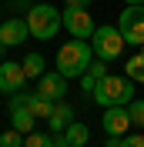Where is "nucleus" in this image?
<instances>
[{
  "instance_id": "1",
  "label": "nucleus",
  "mask_w": 144,
  "mask_h": 147,
  "mask_svg": "<svg viewBox=\"0 0 144 147\" xmlns=\"http://www.w3.org/2000/svg\"><path fill=\"white\" fill-rule=\"evenodd\" d=\"M90 60H94L90 40H67V44L57 50V57H54V70H57V74H64V77L71 80V77H81V74H87Z\"/></svg>"
},
{
  "instance_id": "2",
  "label": "nucleus",
  "mask_w": 144,
  "mask_h": 147,
  "mask_svg": "<svg viewBox=\"0 0 144 147\" xmlns=\"http://www.w3.org/2000/svg\"><path fill=\"white\" fill-rule=\"evenodd\" d=\"M90 100L97 104V107H127V104L134 100V80L131 77H101L94 94H90Z\"/></svg>"
},
{
  "instance_id": "3",
  "label": "nucleus",
  "mask_w": 144,
  "mask_h": 147,
  "mask_svg": "<svg viewBox=\"0 0 144 147\" xmlns=\"http://www.w3.org/2000/svg\"><path fill=\"white\" fill-rule=\"evenodd\" d=\"M27 27H30V37H37V40H50V37L64 27V17H60V10H57L54 3H30Z\"/></svg>"
},
{
  "instance_id": "4",
  "label": "nucleus",
  "mask_w": 144,
  "mask_h": 147,
  "mask_svg": "<svg viewBox=\"0 0 144 147\" xmlns=\"http://www.w3.org/2000/svg\"><path fill=\"white\" fill-rule=\"evenodd\" d=\"M124 37H121V30L111 27V24H104V27L94 30V37H90V50H94V57L97 60H117V57L124 54Z\"/></svg>"
},
{
  "instance_id": "5",
  "label": "nucleus",
  "mask_w": 144,
  "mask_h": 147,
  "mask_svg": "<svg viewBox=\"0 0 144 147\" xmlns=\"http://www.w3.org/2000/svg\"><path fill=\"white\" fill-rule=\"evenodd\" d=\"M117 30L124 37V44H144V3H124L121 10V20H117Z\"/></svg>"
},
{
  "instance_id": "6",
  "label": "nucleus",
  "mask_w": 144,
  "mask_h": 147,
  "mask_svg": "<svg viewBox=\"0 0 144 147\" xmlns=\"http://www.w3.org/2000/svg\"><path fill=\"white\" fill-rule=\"evenodd\" d=\"M60 17H64V30H67L74 40H90L94 30H97V24H94V17H90L87 7H64Z\"/></svg>"
},
{
  "instance_id": "7",
  "label": "nucleus",
  "mask_w": 144,
  "mask_h": 147,
  "mask_svg": "<svg viewBox=\"0 0 144 147\" xmlns=\"http://www.w3.org/2000/svg\"><path fill=\"white\" fill-rule=\"evenodd\" d=\"M27 87V74L20 60H3L0 64V94H17Z\"/></svg>"
},
{
  "instance_id": "8",
  "label": "nucleus",
  "mask_w": 144,
  "mask_h": 147,
  "mask_svg": "<svg viewBox=\"0 0 144 147\" xmlns=\"http://www.w3.org/2000/svg\"><path fill=\"white\" fill-rule=\"evenodd\" d=\"M101 127H104V134H111V137H124L127 130H131V114H127V107H104Z\"/></svg>"
},
{
  "instance_id": "9",
  "label": "nucleus",
  "mask_w": 144,
  "mask_h": 147,
  "mask_svg": "<svg viewBox=\"0 0 144 147\" xmlns=\"http://www.w3.org/2000/svg\"><path fill=\"white\" fill-rule=\"evenodd\" d=\"M37 94H40V97H47V100H64V97H67V77H64V74H44V77H40V80H37Z\"/></svg>"
},
{
  "instance_id": "10",
  "label": "nucleus",
  "mask_w": 144,
  "mask_h": 147,
  "mask_svg": "<svg viewBox=\"0 0 144 147\" xmlns=\"http://www.w3.org/2000/svg\"><path fill=\"white\" fill-rule=\"evenodd\" d=\"M30 37V27H27V20H17V17H10L0 24V40H3V47H20L24 40Z\"/></svg>"
},
{
  "instance_id": "11",
  "label": "nucleus",
  "mask_w": 144,
  "mask_h": 147,
  "mask_svg": "<svg viewBox=\"0 0 144 147\" xmlns=\"http://www.w3.org/2000/svg\"><path fill=\"white\" fill-rule=\"evenodd\" d=\"M47 124H50V134H64V130L74 124V107L64 104V100H57L54 110H50V117H47Z\"/></svg>"
},
{
  "instance_id": "12",
  "label": "nucleus",
  "mask_w": 144,
  "mask_h": 147,
  "mask_svg": "<svg viewBox=\"0 0 144 147\" xmlns=\"http://www.w3.org/2000/svg\"><path fill=\"white\" fill-rule=\"evenodd\" d=\"M20 64H24V74H27V80H40V77L47 74V57H44V54H37V50H34V54H27Z\"/></svg>"
},
{
  "instance_id": "13",
  "label": "nucleus",
  "mask_w": 144,
  "mask_h": 147,
  "mask_svg": "<svg viewBox=\"0 0 144 147\" xmlns=\"http://www.w3.org/2000/svg\"><path fill=\"white\" fill-rule=\"evenodd\" d=\"M64 137L71 140V147H87V140H90V130H87V124H84V120H74L71 127L64 130Z\"/></svg>"
},
{
  "instance_id": "14",
  "label": "nucleus",
  "mask_w": 144,
  "mask_h": 147,
  "mask_svg": "<svg viewBox=\"0 0 144 147\" xmlns=\"http://www.w3.org/2000/svg\"><path fill=\"white\" fill-rule=\"evenodd\" d=\"M124 77H131L134 84H144V54H134L131 60H124Z\"/></svg>"
},
{
  "instance_id": "15",
  "label": "nucleus",
  "mask_w": 144,
  "mask_h": 147,
  "mask_svg": "<svg viewBox=\"0 0 144 147\" xmlns=\"http://www.w3.org/2000/svg\"><path fill=\"white\" fill-rule=\"evenodd\" d=\"M27 107H30V114L34 117H50V110H54V100H47V97H40V94H30V100H27Z\"/></svg>"
},
{
  "instance_id": "16",
  "label": "nucleus",
  "mask_w": 144,
  "mask_h": 147,
  "mask_svg": "<svg viewBox=\"0 0 144 147\" xmlns=\"http://www.w3.org/2000/svg\"><path fill=\"white\" fill-rule=\"evenodd\" d=\"M24 147H54V134H37V130H30V134H24Z\"/></svg>"
},
{
  "instance_id": "17",
  "label": "nucleus",
  "mask_w": 144,
  "mask_h": 147,
  "mask_svg": "<svg viewBox=\"0 0 144 147\" xmlns=\"http://www.w3.org/2000/svg\"><path fill=\"white\" fill-rule=\"evenodd\" d=\"M0 147H24V134H20V130H3V134H0Z\"/></svg>"
},
{
  "instance_id": "18",
  "label": "nucleus",
  "mask_w": 144,
  "mask_h": 147,
  "mask_svg": "<svg viewBox=\"0 0 144 147\" xmlns=\"http://www.w3.org/2000/svg\"><path fill=\"white\" fill-rule=\"evenodd\" d=\"M127 114H131V124L134 127H144V100H131L127 104Z\"/></svg>"
},
{
  "instance_id": "19",
  "label": "nucleus",
  "mask_w": 144,
  "mask_h": 147,
  "mask_svg": "<svg viewBox=\"0 0 144 147\" xmlns=\"http://www.w3.org/2000/svg\"><path fill=\"white\" fill-rule=\"evenodd\" d=\"M87 74L94 77V80L107 77V60H97V57H94V60H90V67H87Z\"/></svg>"
},
{
  "instance_id": "20",
  "label": "nucleus",
  "mask_w": 144,
  "mask_h": 147,
  "mask_svg": "<svg viewBox=\"0 0 144 147\" xmlns=\"http://www.w3.org/2000/svg\"><path fill=\"white\" fill-rule=\"evenodd\" d=\"M121 147H144V134H124Z\"/></svg>"
},
{
  "instance_id": "21",
  "label": "nucleus",
  "mask_w": 144,
  "mask_h": 147,
  "mask_svg": "<svg viewBox=\"0 0 144 147\" xmlns=\"http://www.w3.org/2000/svg\"><path fill=\"white\" fill-rule=\"evenodd\" d=\"M94 87H97V80H94L90 74H81V90L87 94V97H90V94H94Z\"/></svg>"
},
{
  "instance_id": "22",
  "label": "nucleus",
  "mask_w": 144,
  "mask_h": 147,
  "mask_svg": "<svg viewBox=\"0 0 144 147\" xmlns=\"http://www.w3.org/2000/svg\"><path fill=\"white\" fill-rule=\"evenodd\" d=\"M54 147H71V140L64 137V134H54Z\"/></svg>"
},
{
  "instance_id": "23",
  "label": "nucleus",
  "mask_w": 144,
  "mask_h": 147,
  "mask_svg": "<svg viewBox=\"0 0 144 147\" xmlns=\"http://www.w3.org/2000/svg\"><path fill=\"white\" fill-rule=\"evenodd\" d=\"M94 0H67V7H90Z\"/></svg>"
},
{
  "instance_id": "24",
  "label": "nucleus",
  "mask_w": 144,
  "mask_h": 147,
  "mask_svg": "<svg viewBox=\"0 0 144 147\" xmlns=\"http://www.w3.org/2000/svg\"><path fill=\"white\" fill-rule=\"evenodd\" d=\"M104 147H121V137H111V134H107V144H104Z\"/></svg>"
},
{
  "instance_id": "25",
  "label": "nucleus",
  "mask_w": 144,
  "mask_h": 147,
  "mask_svg": "<svg viewBox=\"0 0 144 147\" xmlns=\"http://www.w3.org/2000/svg\"><path fill=\"white\" fill-rule=\"evenodd\" d=\"M121 3H144V0H121Z\"/></svg>"
},
{
  "instance_id": "26",
  "label": "nucleus",
  "mask_w": 144,
  "mask_h": 147,
  "mask_svg": "<svg viewBox=\"0 0 144 147\" xmlns=\"http://www.w3.org/2000/svg\"><path fill=\"white\" fill-rule=\"evenodd\" d=\"M141 54H144V44H141Z\"/></svg>"
}]
</instances>
